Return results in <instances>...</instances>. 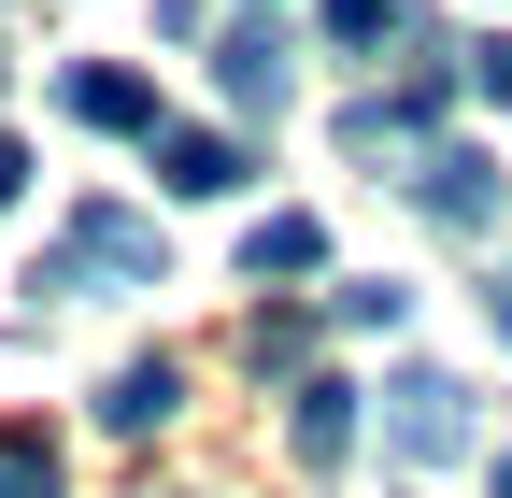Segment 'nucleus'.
Masks as SVG:
<instances>
[{
	"mask_svg": "<svg viewBox=\"0 0 512 498\" xmlns=\"http://www.w3.org/2000/svg\"><path fill=\"white\" fill-rule=\"evenodd\" d=\"M29 285H72V299H100V285H171V257H157V228L128 214V200H86L72 228H57V257H43Z\"/></svg>",
	"mask_w": 512,
	"mask_h": 498,
	"instance_id": "f257e3e1",
	"label": "nucleus"
},
{
	"mask_svg": "<svg viewBox=\"0 0 512 498\" xmlns=\"http://www.w3.org/2000/svg\"><path fill=\"white\" fill-rule=\"evenodd\" d=\"M384 442H399L413 470L470 456V385H456V370H399V385H384Z\"/></svg>",
	"mask_w": 512,
	"mask_h": 498,
	"instance_id": "f03ea898",
	"label": "nucleus"
},
{
	"mask_svg": "<svg viewBox=\"0 0 512 498\" xmlns=\"http://www.w3.org/2000/svg\"><path fill=\"white\" fill-rule=\"evenodd\" d=\"M427 129H441V72H399V86H370V100L342 114L356 157H427Z\"/></svg>",
	"mask_w": 512,
	"mask_h": 498,
	"instance_id": "7ed1b4c3",
	"label": "nucleus"
},
{
	"mask_svg": "<svg viewBox=\"0 0 512 498\" xmlns=\"http://www.w3.org/2000/svg\"><path fill=\"white\" fill-rule=\"evenodd\" d=\"M399 185H413L427 228H484V214H498V157H470V143H427Z\"/></svg>",
	"mask_w": 512,
	"mask_h": 498,
	"instance_id": "20e7f679",
	"label": "nucleus"
},
{
	"mask_svg": "<svg viewBox=\"0 0 512 498\" xmlns=\"http://www.w3.org/2000/svg\"><path fill=\"white\" fill-rule=\"evenodd\" d=\"M285 57H299V43H285L271 15H256V29H228V43H214V86H228V114H285Z\"/></svg>",
	"mask_w": 512,
	"mask_h": 498,
	"instance_id": "39448f33",
	"label": "nucleus"
},
{
	"mask_svg": "<svg viewBox=\"0 0 512 498\" xmlns=\"http://www.w3.org/2000/svg\"><path fill=\"white\" fill-rule=\"evenodd\" d=\"M242 171H256V157H242L228 129H157V185H171V200H228Z\"/></svg>",
	"mask_w": 512,
	"mask_h": 498,
	"instance_id": "423d86ee",
	"label": "nucleus"
},
{
	"mask_svg": "<svg viewBox=\"0 0 512 498\" xmlns=\"http://www.w3.org/2000/svg\"><path fill=\"white\" fill-rule=\"evenodd\" d=\"M171 413H185V370L171 356H128L114 385H100V427H114V442H143V427H171Z\"/></svg>",
	"mask_w": 512,
	"mask_h": 498,
	"instance_id": "0eeeda50",
	"label": "nucleus"
},
{
	"mask_svg": "<svg viewBox=\"0 0 512 498\" xmlns=\"http://www.w3.org/2000/svg\"><path fill=\"white\" fill-rule=\"evenodd\" d=\"M285 442H299V470H328V456L356 442V385H328V370H313V385H285Z\"/></svg>",
	"mask_w": 512,
	"mask_h": 498,
	"instance_id": "6e6552de",
	"label": "nucleus"
},
{
	"mask_svg": "<svg viewBox=\"0 0 512 498\" xmlns=\"http://www.w3.org/2000/svg\"><path fill=\"white\" fill-rule=\"evenodd\" d=\"M72 114H86V129H128V143H157V129H171L157 86H143V72H114V57H100V72H72Z\"/></svg>",
	"mask_w": 512,
	"mask_h": 498,
	"instance_id": "1a4fd4ad",
	"label": "nucleus"
},
{
	"mask_svg": "<svg viewBox=\"0 0 512 498\" xmlns=\"http://www.w3.org/2000/svg\"><path fill=\"white\" fill-rule=\"evenodd\" d=\"M242 271H256V285H299V271H328V228H313V214H256V228H242Z\"/></svg>",
	"mask_w": 512,
	"mask_h": 498,
	"instance_id": "9d476101",
	"label": "nucleus"
},
{
	"mask_svg": "<svg viewBox=\"0 0 512 498\" xmlns=\"http://www.w3.org/2000/svg\"><path fill=\"white\" fill-rule=\"evenodd\" d=\"M413 29H427L413 0H328V43H356V57H370V43H413Z\"/></svg>",
	"mask_w": 512,
	"mask_h": 498,
	"instance_id": "9b49d317",
	"label": "nucleus"
},
{
	"mask_svg": "<svg viewBox=\"0 0 512 498\" xmlns=\"http://www.w3.org/2000/svg\"><path fill=\"white\" fill-rule=\"evenodd\" d=\"M0 498H57V442L43 427H0Z\"/></svg>",
	"mask_w": 512,
	"mask_h": 498,
	"instance_id": "f8f14e48",
	"label": "nucleus"
},
{
	"mask_svg": "<svg viewBox=\"0 0 512 498\" xmlns=\"http://www.w3.org/2000/svg\"><path fill=\"white\" fill-rule=\"evenodd\" d=\"M242 356H256V370H285V385H313V314H256Z\"/></svg>",
	"mask_w": 512,
	"mask_h": 498,
	"instance_id": "ddd939ff",
	"label": "nucleus"
},
{
	"mask_svg": "<svg viewBox=\"0 0 512 498\" xmlns=\"http://www.w3.org/2000/svg\"><path fill=\"white\" fill-rule=\"evenodd\" d=\"M470 72H484V100H498V114H512V29H498V43H484V57H470Z\"/></svg>",
	"mask_w": 512,
	"mask_h": 498,
	"instance_id": "4468645a",
	"label": "nucleus"
},
{
	"mask_svg": "<svg viewBox=\"0 0 512 498\" xmlns=\"http://www.w3.org/2000/svg\"><path fill=\"white\" fill-rule=\"evenodd\" d=\"M484 314H498V342H512V271H498V285H484Z\"/></svg>",
	"mask_w": 512,
	"mask_h": 498,
	"instance_id": "2eb2a0df",
	"label": "nucleus"
},
{
	"mask_svg": "<svg viewBox=\"0 0 512 498\" xmlns=\"http://www.w3.org/2000/svg\"><path fill=\"white\" fill-rule=\"evenodd\" d=\"M15 185H29V157H15V143H0V200H15Z\"/></svg>",
	"mask_w": 512,
	"mask_h": 498,
	"instance_id": "dca6fc26",
	"label": "nucleus"
},
{
	"mask_svg": "<svg viewBox=\"0 0 512 498\" xmlns=\"http://www.w3.org/2000/svg\"><path fill=\"white\" fill-rule=\"evenodd\" d=\"M498 498H512V456H498Z\"/></svg>",
	"mask_w": 512,
	"mask_h": 498,
	"instance_id": "f3484780",
	"label": "nucleus"
}]
</instances>
